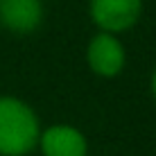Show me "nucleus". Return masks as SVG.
<instances>
[{"instance_id": "6", "label": "nucleus", "mask_w": 156, "mask_h": 156, "mask_svg": "<svg viewBox=\"0 0 156 156\" xmlns=\"http://www.w3.org/2000/svg\"><path fill=\"white\" fill-rule=\"evenodd\" d=\"M149 88H152V95H154V100H156V68H154V73H152V79H149Z\"/></svg>"}, {"instance_id": "5", "label": "nucleus", "mask_w": 156, "mask_h": 156, "mask_svg": "<svg viewBox=\"0 0 156 156\" xmlns=\"http://www.w3.org/2000/svg\"><path fill=\"white\" fill-rule=\"evenodd\" d=\"M43 0H0V25L16 36H27L43 23Z\"/></svg>"}, {"instance_id": "3", "label": "nucleus", "mask_w": 156, "mask_h": 156, "mask_svg": "<svg viewBox=\"0 0 156 156\" xmlns=\"http://www.w3.org/2000/svg\"><path fill=\"white\" fill-rule=\"evenodd\" d=\"M86 66L93 75L102 79L118 77L127 66V50L125 43L115 34L98 32L86 43Z\"/></svg>"}, {"instance_id": "4", "label": "nucleus", "mask_w": 156, "mask_h": 156, "mask_svg": "<svg viewBox=\"0 0 156 156\" xmlns=\"http://www.w3.org/2000/svg\"><path fill=\"white\" fill-rule=\"evenodd\" d=\"M36 149L41 156H88V140L82 129L59 122L41 129Z\"/></svg>"}, {"instance_id": "2", "label": "nucleus", "mask_w": 156, "mask_h": 156, "mask_svg": "<svg viewBox=\"0 0 156 156\" xmlns=\"http://www.w3.org/2000/svg\"><path fill=\"white\" fill-rule=\"evenodd\" d=\"M145 0H88V16L98 32L122 34L140 20Z\"/></svg>"}, {"instance_id": "1", "label": "nucleus", "mask_w": 156, "mask_h": 156, "mask_svg": "<svg viewBox=\"0 0 156 156\" xmlns=\"http://www.w3.org/2000/svg\"><path fill=\"white\" fill-rule=\"evenodd\" d=\"M39 136L36 111L16 95H0V156H30Z\"/></svg>"}]
</instances>
